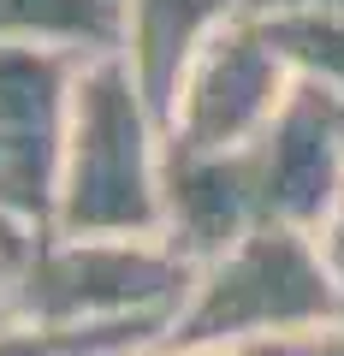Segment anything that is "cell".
<instances>
[{"mask_svg":"<svg viewBox=\"0 0 344 356\" xmlns=\"http://www.w3.org/2000/svg\"><path fill=\"white\" fill-rule=\"evenodd\" d=\"M338 149H344V102H338Z\"/></svg>","mask_w":344,"mask_h":356,"instance_id":"obj_17","label":"cell"},{"mask_svg":"<svg viewBox=\"0 0 344 356\" xmlns=\"http://www.w3.org/2000/svg\"><path fill=\"white\" fill-rule=\"evenodd\" d=\"M315 243H320V261H327L332 291H338V309H344V202L315 226Z\"/></svg>","mask_w":344,"mask_h":356,"instance_id":"obj_13","label":"cell"},{"mask_svg":"<svg viewBox=\"0 0 344 356\" xmlns=\"http://www.w3.org/2000/svg\"><path fill=\"white\" fill-rule=\"evenodd\" d=\"M137 356H238V350H179V344H149V350H137Z\"/></svg>","mask_w":344,"mask_h":356,"instance_id":"obj_15","label":"cell"},{"mask_svg":"<svg viewBox=\"0 0 344 356\" xmlns=\"http://www.w3.org/2000/svg\"><path fill=\"white\" fill-rule=\"evenodd\" d=\"M0 48H65V54H113L119 48V0H0Z\"/></svg>","mask_w":344,"mask_h":356,"instance_id":"obj_9","label":"cell"},{"mask_svg":"<svg viewBox=\"0 0 344 356\" xmlns=\"http://www.w3.org/2000/svg\"><path fill=\"white\" fill-rule=\"evenodd\" d=\"M166 339V321H101V327H42L6 321L0 356H137Z\"/></svg>","mask_w":344,"mask_h":356,"instance_id":"obj_10","label":"cell"},{"mask_svg":"<svg viewBox=\"0 0 344 356\" xmlns=\"http://www.w3.org/2000/svg\"><path fill=\"white\" fill-rule=\"evenodd\" d=\"M261 226L315 232L344 202V149H338V95L297 83L273 125L249 143Z\"/></svg>","mask_w":344,"mask_h":356,"instance_id":"obj_6","label":"cell"},{"mask_svg":"<svg viewBox=\"0 0 344 356\" xmlns=\"http://www.w3.org/2000/svg\"><path fill=\"white\" fill-rule=\"evenodd\" d=\"M261 36L279 48L297 83H315L344 102V18L338 13H268L255 18Z\"/></svg>","mask_w":344,"mask_h":356,"instance_id":"obj_11","label":"cell"},{"mask_svg":"<svg viewBox=\"0 0 344 356\" xmlns=\"http://www.w3.org/2000/svg\"><path fill=\"white\" fill-rule=\"evenodd\" d=\"M249 18H268V13H338L344 18V0H243Z\"/></svg>","mask_w":344,"mask_h":356,"instance_id":"obj_14","label":"cell"},{"mask_svg":"<svg viewBox=\"0 0 344 356\" xmlns=\"http://www.w3.org/2000/svg\"><path fill=\"white\" fill-rule=\"evenodd\" d=\"M238 356H344V327L291 332V339H261V344H243Z\"/></svg>","mask_w":344,"mask_h":356,"instance_id":"obj_12","label":"cell"},{"mask_svg":"<svg viewBox=\"0 0 344 356\" xmlns=\"http://www.w3.org/2000/svg\"><path fill=\"white\" fill-rule=\"evenodd\" d=\"M0 261L13 321L42 327H101V321L172 327L196 273L166 238H77L6 214H0Z\"/></svg>","mask_w":344,"mask_h":356,"instance_id":"obj_1","label":"cell"},{"mask_svg":"<svg viewBox=\"0 0 344 356\" xmlns=\"http://www.w3.org/2000/svg\"><path fill=\"white\" fill-rule=\"evenodd\" d=\"M13 321V303H6V261H0V327Z\"/></svg>","mask_w":344,"mask_h":356,"instance_id":"obj_16","label":"cell"},{"mask_svg":"<svg viewBox=\"0 0 344 356\" xmlns=\"http://www.w3.org/2000/svg\"><path fill=\"white\" fill-rule=\"evenodd\" d=\"M344 327L332 273L320 261L315 232L297 226H255L214 261L190 273L166 344L179 350H243L261 339Z\"/></svg>","mask_w":344,"mask_h":356,"instance_id":"obj_3","label":"cell"},{"mask_svg":"<svg viewBox=\"0 0 344 356\" xmlns=\"http://www.w3.org/2000/svg\"><path fill=\"white\" fill-rule=\"evenodd\" d=\"M83 54L0 48V214L48 226Z\"/></svg>","mask_w":344,"mask_h":356,"instance_id":"obj_4","label":"cell"},{"mask_svg":"<svg viewBox=\"0 0 344 356\" xmlns=\"http://www.w3.org/2000/svg\"><path fill=\"white\" fill-rule=\"evenodd\" d=\"M243 18V0H119V60L137 77L142 102L161 125H172L184 72L220 30Z\"/></svg>","mask_w":344,"mask_h":356,"instance_id":"obj_8","label":"cell"},{"mask_svg":"<svg viewBox=\"0 0 344 356\" xmlns=\"http://www.w3.org/2000/svg\"><path fill=\"white\" fill-rule=\"evenodd\" d=\"M291 89H297L291 65L261 36V24L243 13L184 72L166 137L202 143V149H243V143H255L273 125V113L291 102Z\"/></svg>","mask_w":344,"mask_h":356,"instance_id":"obj_5","label":"cell"},{"mask_svg":"<svg viewBox=\"0 0 344 356\" xmlns=\"http://www.w3.org/2000/svg\"><path fill=\"white\" fill-rule=\"evenodd\" d=\"M261 226L249 143L243 149H202V143L166 137L161 149V238L190 267L214 261L238 238Z\"/></svg>","mask_w":344,"mask_h":356,"instance_id":"obj_7","label":"cell"},{"mask_svg":"<svg viewBox=\"0 0 344 356\" xmlns=\"http://www.w3.org/2000/svg\"><path fill=\"white\" fill-rule=\"evenodd\" d=\"M166 125L119 54L83 60L48 226L77 238H161Z\"/></svg>","mask_w":344,"mask_h":356,"instance_id":"obj_2","label":"cell"}]
</instances>
